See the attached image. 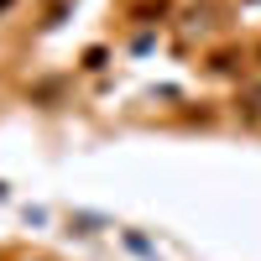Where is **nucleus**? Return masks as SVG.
<instances>
[{
    "mask_svg": "<svg viewBox=\"0 0 261 261\" xmlns=\"http://www.w3.org/2000/svg\"><path fill=\"white\" fill-rule=\"evenodd\" d=\"M11 6H16V0H0V16H6V11H11Z\"/></svg>",
    "mask_w": 261,
    "mask_h": 261,
    "instance_id": "nucleus-1",
    "label": "nucleus"
}]
</instances>
